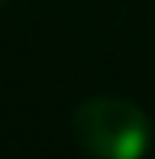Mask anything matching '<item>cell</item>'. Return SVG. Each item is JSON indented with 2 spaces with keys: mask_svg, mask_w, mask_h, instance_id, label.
Returning a JSON list of instances; mask_svg holds the SVG:
<instances>
[{
  "mask_svg": "<svg viewBox=\"0 0 155 159\" xmlns=\"http://www.w3.org/2000/svg\"><path fill=\"white\" fill-rule=\"evenodd\" d=\"M0 3H3V0H0Z\"/></svg>",
  "mask_w": 155,
  "mask_h": 159,
  "instance_id": "7a4b0ae2",
  "label": "cell"
},
{
  "mask_svg": "<svg viewBox=\"0 0 155 159\" xmlns=\"http://www.w3.org/2000/svg\"><path fill=\"white\" fill-rule=\"evenodd\" d=\"M71 136L90 159H142L152 140V124L132 101L90 98L74 111Z\"/></svg>",
  "mask_w": 155,
  "mask_h": 159,
  "instance_id": "6da1fadb",
  "label": "cell"
}]
</instances>
